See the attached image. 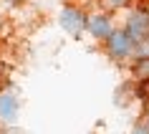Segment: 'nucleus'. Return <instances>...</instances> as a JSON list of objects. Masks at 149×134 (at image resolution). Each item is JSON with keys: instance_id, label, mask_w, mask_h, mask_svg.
<instances>
[{"instance_id": "1", "label": "nucleus", "mask_w": 149, "mask_h": 134, "mask_svg": "<svg viewBox=\"0 0 149 134\" xmlns=\"http://www.w3.org/2000/svg\"><path fill=\"white\" fill-rule=\"evenodd\" d=\"M126 36L132 38L134 48L139 43H147L149 40V10H144V8L134 10L132 18H129V25H126Z\"/></svg>"}, {"instance_id": "2", "label": "nucleus", "mask_w": 149, "mask_h": 134, "mask_svg": "<svg viewBox=\"0 0 149 134\" xmlns=\"http://www.w3.org/2000/svg\"><path fill=\"white\" fill-rule=\"evenodd\" d=\"M58 20H61V28L68 33V36H81L84 28L88 25V18L84 15L79 8H73V5H66V8L61 10V15H58Z\"/></svg>"}, {"instance_id": "3", "label": "nucleus", "mask_w": 149, "mask_h": 134, "mask_svg": "<svg viewBox=\"0 0 149 134\" xmlns=\"http://www.w3.org/2000/svg\"><path fill=\"white\" fill-rule=\"evenodd\" d=\"M106 51H109L111 58H126V56L134 51L132 38L126 36V31H114L106 38Z\"/></svg>"}, {"instance_id": "4", "label": "nucleus", "mask_w": 149, "mask_h": 134, "mask_svg": "<svg viewBox=\"0 0 149 134\" xmlns=\"http://www.w3.org/2000/svg\"><path fill=\"white\" fill-rule=\"evenodd\" d=\"M88 31H91V36H94V38H99V40H106L111 36V25H109V20H106V18L104 15H94V18H88V25H86Z\"/></svg>"}, {"instance_id": "5", "label": "nucleus", "mask_w": 149, "mask_h": 134, "mask_svg": "<svg viewBox=\"0 0 149 134\" xmlns=\"http://www.w3.org/2000/svg\"><path fill=\"white\" fill-rule=\"evenodd\" d=\"M18 114V101H15V96H10V94H0V119L3 121H13Z\"/></svg>"}, {"instance_id": "6", "label": "nucleus", "mask_w": 149, "mask_h": 134, "mask_svg": "<svg viewBox=\"0 0 149 134\" xmlns=\"http://www.w3.org/2000/svg\"><path fill=\"white\" fill-rule=\"evenodd\" d=\"M132 71L136 76V81H149V56H139L136 63L132 66Z\"/></svg>"}, {"instance_id": "7", "label": "nucleus", "mask_w": 149, "mask_h": 134, "mask_svg": "<svg viewBox=\"0 0 149 134\" xmlns=\"http://www.w3.org/2000/svg\"><path fill=\"white\" fill-rule=\"evenodd\" d=\"M136 96H139L141 101L149 104V81H139L136 84Z\"/></svg>"}, {"instance_id": "8", "label": "nucleus", "mask_w": 149, "mask_h": 134, "mask_svg": "<svg viewBox=\"0 0 149 134\" xmlns=\"http://www.w3.org/2000/svg\"><path fill=\"white\" fill-rule=\"evenodd\" d=\"M134 134H149V117H141L139 119V124H136Z\"/></svg>"}, {"instance_id": "9", "label": "nucleus", "mask_w": 149, "mask_h": 134, "mask_svg": "<svg viewBox=\"0 0 149 134\" xmlns=\"http://www.w3.org/2000/svg\"><path fill=\"white\" fill-rule=\"evenodd\" d=\"M129 0H104V5L106 8H121V5H126Z\"/></svg>"}]
</instances>
